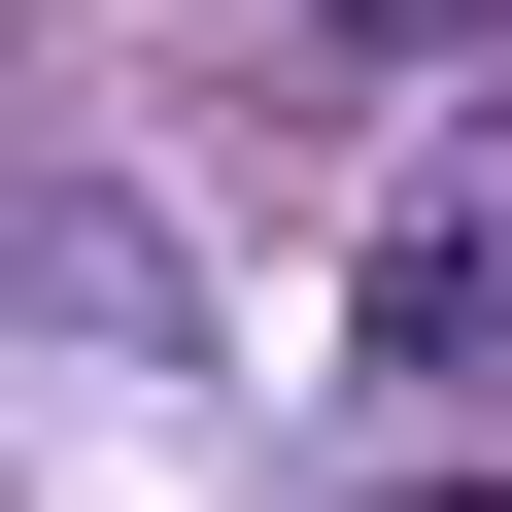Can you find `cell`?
<instances>
[{"label":"cell","mask_w":512,"mask_h":512,"mask_svg":"<svg viewBox=\"0 0 512 512\" xmlns=\"http://www.w3.org/2000/svg\"><path fill=\"white\" fill-rule=\"evenodd\" d=\"M478 512H512V478H478Z\"/></svg>","instance_id":"obj_2"},{"label":"cell","mask_w":512,"mask_h":512,"mask_svg":"<svg viewBox=\"0 0 512 512\" xmlns=\"http://www.w3.org/2000/svg\"><path fill=\"white\" fill-rule=\"evenodd\" d=\"M478 308H512V205H410V239H376V342H410V376H444V342H478Z\"/></svg>","instance_id":"obj_1"}]
</instances>
